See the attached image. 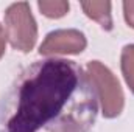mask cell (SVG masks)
<instances>
[{
    "label": "cell",
    "instance_id": "5b68a950",
    "mask_svg": "<svg viewBox=\"0 0 134 132\" xmlns=\"http://www.w3.org/2000/svg\"><path fill=\"white\" fill-rule=\"evenodd\" d=\"M81 8L87 17L95 20L103 30H112V16H111V2L108 0H89L81 2Z\"/></svg>",
    "mask_w": 134,
    "mask_h": 132
},
{
    "label": "cell",
    "instance_id": "8992f818",
    "mask_svg": "<svg viewBox=\"0 0 134 132\" xmlns=\"http://www.w3.org/2000/svg\"><path fill=\"white\" fill-rule=\"evenodd\" d=\"M120 67H122V75L125 78L126 86L134 93V44L123 47L122 56H120Z\"/></svg>",
    "mask_w": 134,
    "mask_h": 132
},
{
    "label": "cell",
    "instance_id": "ba28073f",
    "mask_svg": "<svg viewBox=\"0 0 134 132\" xmlns=\"http://www.w3.org/2000/svg\"><path fill=\"white\" fill-rule=\"evenodd\" d=\"M123 16L126 23L134 28V0H126L123 2Z\"/></svg>",
    "mask_w": 134,
    "mask_h": 132
},
{
    "label": "cell",
    "instance_id": "6da1fadb",
    "mask_svg": "<svg viewBox=\"0 0 134 132\" xmlns=\"http://www.w3.org/2000/svg\"><path fill=\"white\" fill-rule=\"evenodd\" d=\"M98 107L92 81L75 61H36L0 99V132H89Z\"/></svg>",
    "mask_w": 134,
    "mask_h": 132
},
{
    "label": "cell",
    "instance_id": "52a82bcc",
    "mask_svg": "<svg viewBox=\"0 0 134 132\" xmlns=\"http://www.w3.org/2000/svg\"><path fill=\"white\" fill-rule=\"evenodd\" d=\"M37 8L48 19H61L69 13V2L66 0H39Z\"/></svg>",
    "mask_w": 134,
    "mask_h": 132
},
{
    "label": "cell",
    "instance_id": "7a4b0ae2",
    "mask_svg": "<svg viewBox=\"0 0 134 132\" xmlns=\"http://www.w3.org/2000/svg\"><path fill=\"white\" fill-rule=\"evenodd\" d=\"M86 73L92 81L104 118H117L125 107V95L115 75L100 61H91Z\"/></svg>",
    "mask_w": 134,
    "mask_h": 132
},
{
    "label": "cell",
    "instance_id": "3957f363",
    "mask_svg": "<svg viewBox=\"0 0 134 132\" xmlns=\"http://www.w3.org/2000/svg\"><path fill=\"white\" fill-rule=\"evenodd\" d=\"M5 31L11 47L22 53H30L37 40V23L28 2H17L5 11Z\"/></svg>",
    "mask_w": 134,
    "mask_h": 132
},
{
    "label": "cell",
    "instance_id": "277c9868",
    "mask_svg": "<svg viewBox=\"0 0 134 132\" xmlns=\"http://www.w3.org/2000/svg\"><path fill=\"white\" fill-rule=\"evenodd\" d=\"M87 47V39L84 33L75 28L55 30L45 36L39 47V55L55 56V55H80Z\"/></svg>",
    "mask_w": 134,
    "mask_h": 132
},
{
    "label": "cell",
    "instance_id": "9c48e42d",
    "mask_svg": "<svg viewBox=\"0 0 134 132\" xmlns=\"http://www.w3.org/2000/svg\"><path fill=\"white\" fill-rule=\"evenodd\" d=\"M6 40H8V37H6V31H5V28L2 27V23H0V59H2L3 55H5V50H6Z\"/></svg>",
    "mask_w": 134,
    "mask_h": 132
}]
</instances>
